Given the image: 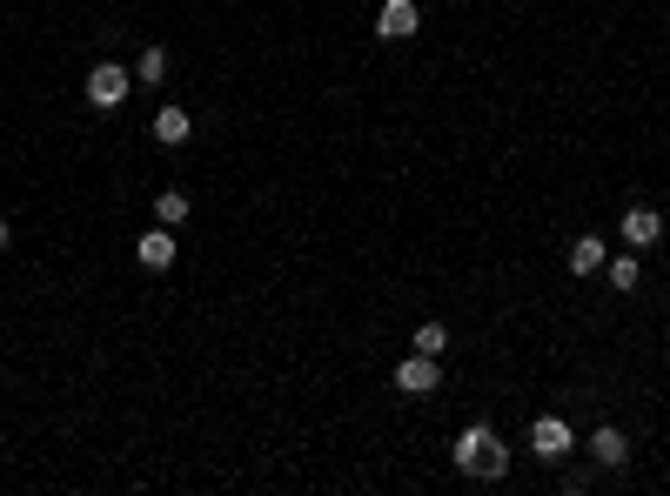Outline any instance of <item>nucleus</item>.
<instances>
[{"label":"nucleus","mask_w":670,"mask_h":496,"mask_svg":"<svg viewBox=\"0 0 670 496\" xmlns=\"http://www.w3.org/2000/svg\"><path fill=\"white\" fill-rule=\"evenodd\" d=\"M134 262H141V269H175V228H148V235H141V242H134Z\"/></svg>","instance_id":"nucleus-7"},{"label":"nucleus","mask_w":670,"mask_h":496,"mask_svg":"<svg viewBox=\"0 0 670 496\" xmlns=\"http://www.w3.org/2000/svg\"><path fill=\"white\" fill-rule=\"evenodd\" d=\"M128 88H134V74L121 68V61H101V68H88V101L94 108H121V101H128Z\"/></svg>","instance_id":"nucleus-1"},{"label":"nucleus","mask_w":670,"mask_h":496,"mask_svg":"<svg viewBox=\"0 0 670 496\" xmlns=\"http://www.w3.org/2000/svg\"><path fill=\"white\" fill-rule=\"evenodd\" d=\"M590 456H597V470H624V463H630V436L603 423L597 436H590Z\"/></svg>","instance_id":"nucleus-8"},{"label":"nucleus","mask_w":670,"mask_h":496,"mask_svg":"<svg viewBox=\"0 0 670 496\" xmlns=\"http://www.w3.org/2000/svg\"><path fill=\"white\" fill-rule=\"evenodd\" d=\"M496 443H503V436H496L490 423H469L463 436H456V450H449V456H456V470H463V476H476V470H483V456H490Z\"/></svg>","instance_id":"nucleus-5"},{"label":"nucleus","mask_w":670,"mask_h":496,"mask_svg":"<svg viewBox=\"0 0 670 496\" xmlns=\"http://www.w3.org/2000/svg\"><path fill=\"white\" fill-rule=\"evenodd\" d=\"M476 476H483V483H503V476H510V450L496 443V450L483 456V470H476Z\"/></svg>","instance_id":"nucleus-15"},{"label":"nucleus","mask_w":670,"mask_h":496,"mask_svg":"<svg viewBox=\"0 0 670 496\" xmlns=\"http://www.w3.org/2000/svg\"><path fill=\"white\" fill-rule=\"evenodd\" d=\"M416 27H423L416 0H382V14H376V34H382V41H409Z\"/></svg>","instance_id":"nucleus-6"},{"label":"nucleus","mask_w":670,"mask_h":496,"mask_svg":"<svg viewBox=\"0 0 670 496\" xmlns=\"http://www.w3.org/2000/svg\"><path fill=\"white\" fill-rule=\"evenodd\" d=\"M188 215H195V202H188L181 188H161V195H155V222H161V228H181Z\"/></svg>","instance_id":"nucleus-11"},{"label":"nucleus","mask_w":670,"mask_h":496,"mask_svg":"<svg viewBox=\"0 0 670 496\" xmlns=\"http://www.w3.org/2000/svg\"><path fill=\"white\" fill-rule=\"evenodd\" d=\"M610 255H603V235H577L570 242V275H597Z\"/></svg>","instance_id":"nucleus-10"},{"label":"nucleus","mask_w":670,"mask_h":496,"mask_svg":"<svg viewBox=\"0 0 670 496\" xmlns=\"http://www.w3.org/2000/svg\"><path fill=\"white\" fill-rule=\"evenodd\" d=\"M617 235H624V242L637 248V255H644V248H657V242H664V215H657L650 202H637V208H624V222H617Z\"/></svg>","instance_id":"nucleus-4"},{"label":"nucleus","mask_w":670,"mask_h":496,"mask_svg":"<svg viewBox=\"0 0 670 496\" xmlns=\"http://www.w3.org/2000/svg\"><path fill=\"white\" fill-rule=\"evenodd\" d=\"M416 349H423V356H443V349H449V329H443V322H423V329H416Z\"/></svg>","instance_id":"nucleus-14"},{"label":"nucleus","mask_w":670,"mask_h":496,"mask_svg":"<svg viewBox=\"0 0 670 496\" xmlns=\"http://www.w3.org/2000/svg\"><path fill=\"white\" fill-rule=\"evenodd\" d=\"M637 282H644V269H637V255H617V262H610V289H617V295H630Z\"/></svg>","instance_id":"nucleus-13"},{"label":"nucleus","mask_w":670,"mask_h":496,"mask_svg":"<svg viewBox=\"0 0 670 496\" xmlns=\"http://www.w3.org/2000/svg\"><path fill=\"white\" fill-rule=\"evenodd\" d=\"M7 242H14V228H7V222H0V255H7Z\"/></svg>","instance_id":"nucleus-16"},{"label":"nucleus","mask_w":670,"mask_h":496,"mask_svg":"<svg viewBox=\"0 0 670 496\" xmlns=\"http://www.w3.org/2000/svg\"><path fill=\"white\" fill-rule=\"evenodd\" d=\"M570 443H577V436H570L563 416H536V423H530V456H536V463H563Z\"/></svg>","instance_id":"nucleus-2"},{"label":"nucleus","mask_w":670,"mask_h":496,"mask_svg":"<svg viewBox=\"0 0 670 496\" xmlns=\"http://www.w3.org/2000/svg\"><path fill=\"white\" fill-rule=\"evenodd\" d=\"M134 81H141V88H161V81H168V47H141V61H134Z\"/></svg>","instance_id":"nucleus-12"},{"label":"nucleus","mask_w":670,"mask_h":496,"mask_svg":"<svg viewBox=\"0 0 670 496\" xmlns=\"http://www.w3.org/2000/svg\"><path fill=\"white\" fill-rule=\"evenodd\" d=\"M436 383H443V356H423V349H416V356L396 362V389L402 396H429Z\"/></svg>","instance_id":"nucleus-3"},{"label":"nucleus","mask_w":670,"mask_h":496,"mask_svg":"<svg viewBox=\"0 0 670 496\" xmlns=\"http://www.w3.org/2000/svg\"><path fill=\"white\" fill-rule=\"evenodd\" d=\"M148 135H155L161 148H181V141L195 135V121H188V108H161V114H155V128H148Z\"/></svg>","instance_id":"nucleus-9"}]
</instances>
